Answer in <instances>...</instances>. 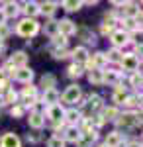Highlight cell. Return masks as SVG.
<instances>
[{
	"instance_id": "5b68a950",
	"label": "cell",
	"mask_w": 143,
	"mask_h": 147,
	"mask_svg": "<svg viewBox=\"0 0 143 147\" xmlns=\"http://www.w3.org/2000/svg\"><path fill=\"white\" fill-rule=\"evenodd\" d=\"M80 96H82L80 86H78V84H71V86H67L65 92L61 94V100L65 102V104H75V102L80 100Z\"/></svg>"
},
{
	"instance_id": "f1b7e54d",
	"label": "cell",
	"mask_w": 143,
	"mask_h": 147,
	"mask_svg": "<svg viewBox=\"0 0 143 147\" xmlns=\"http://www.w3.org/2000/svg\"><path fill=\"white\" fill-rule=\"evenodd\" d=\"M127 98V92H125V86H116L114 88V94H112V100L116 104H123Z\"/></svg>"
},
{
	"instance_id": "cb8c5ba5",
	"label": "cell",
	"mask_w": 143,
	"mask_h": 147,
	"mask_svg": "<svg viewBox=\"0 0 143 147\" xmlns=\"http://www.w3.org/2000/svg\"><path fill=\"white\" fill-rule=\"evenodd\" d=\"M88 82L94 84V86L104 84V71L102 69H90L88 71Z\"/></svg>"
},
{
	"instance_id": "7bdbcfd3",
	"label": "cell",
	"mask_w": 143,
	"mask_h": 147,
	"mask_svg": "<svg viewBox=\"0 0 143 147\" xmlns=\"http://www.w3.org/2000/svg\"><path fill=\"white\" fill-rule=\"evenodd\" d=\"M28 141H30V143H35V141H39V136H30V134H28Z\"/></svg>"
},
{
	"instance_id": "ba28073f",
	"label": "cell",
	"mask_w": 143,
	"mask_h": 147,
	"mask_svg": "<svg viewBox=\"0 0 143 147\" xmlns=\"http://www.w3.org/2000/svg\"><path fill=\"white\" fill-rule=\"evenodd\" d=\"M57 28H59V35H63V37H71V35L77 34V24L73 20H69V18L57 22Z\"/></svg>"
},
{
	"instance_id": "4dcf8cb0",
	"label": "cell",
	"mask_w": 143,
	"mask_h": 147,
	"mask_svg": "<svg viewBox=\"0 0 143 147\" xmlns=\"http://www.w3.org/2000/svg\"><path fill=\"white\" fill-rule=\"evenodd\" d=\"M57 2H41L39 4V14H45V16H53L57 10Z\"/></svg>"
},
{
	"instance_id": "d590c367",
	"label": "cell",
	"mask_w": 143,
	"mask_h": 147,
	"mask_svg": "<svg viewBox=\"0 0 143 147\" xmlns=\"http://www.w3.org/2000/svg\"><path fill=\"white\" fill-rule=\"evenodd\" d=\"M47 147H65V139L61 136H53L47 139Z\"/></svg>"
},
{
	"instance_id": "30bf717a",
	"label": "cell",
	"mask_w": 143,
	"mask_h": 147,
	"mask_svg": "<svg viewBox=\"0 0 143 147\" xmlns=\"http://www.w3.org/2000/svg\"><path fill=\"white\" fill-rule=\"evenodd\" d=\"M28 59H30V55L26 51H14L8 59V63L14 69H22V67H28Z\"/></svg>"
},
{
	"instance_id": "8fae6325",
	"label": "cell",
	"mask_w": 143,
	"mask_h": 147,
	"mask_svg": "<svg viewBox=\"0 0 143 147\" xmlns=\"http://www.w3.org/2000/svg\"><path fill=\"white\" fill-rule=\"evenodd\" d=\"M33 77H35V73L30 67H22V69L14 71V79L18 80V82H24V84H32Z\"/></svg>"
},
{
	"instance_id": "60d3db41",
	"label": "cell",
	"mask_w": 143,
	"mask_h": 147,
	"mask_svg": "<svg viewBox=\"0 0 143 147\" xmlns=\"http://www.w3.org/2000/svg\"><path fill=\"white\" fill-rule=\"evenodd\" d=\"M114 24H116V22H104V24H102V34H104V35H112L114 32H116Z\"/></svg>"
},
{
	"instance_id": "836d02e7",
	"label": "cell",
	"mask_w": 143,
	"mask_h": 147,
	"mask_svg": "<svg viewBox=\"0 0 143 147\" xmlns=\"http://www.w3.org/2000/svg\"><path fill=\"white\" fill-rule=\"evenodd\" d=\"M45 34L49 35L51 39H53L55 35H59V28H57V22H53V20H51V22L45 24Z\"/></svg>"
},
{
	"instance_id": "7a4b0ae2",
	"label": "cell",
	"mask_w": 143,
	"mask_h": 147,
	"mask_svg": "<svg viewBox=\"0 0 143 147\" xmlns=\"http://www.w3.org/2000/svg\"><path fill=\"white\" fill-rule=\"evenodd\" d=\"M39 24L35 22V20H28V18H24V20H20L18 22V26H16V34L20 35V37H33V35L39 34Z\"/></svg>"
},
{
	"instance_id": "4fadbf2b",
	"label": "cell",
	"mask_w": 143,
	"mask_h": 147,
	"mask_svg": "<svg viewBox=\"0 0 143 147\" xmlns=\"http://www.w3.org/2000/svg\"><path fill=\"white\" fill-rule=\"evenodd\" d=\"M80 104H82V110L88 108V110H92V112H98V110L104 108L102 98H100L98 94H90V96H88V102H80ZM82 110H80V112H82Z\"/></svg>"
},
{
	"instance_id": "e0dca14e",
	"label": "cell",
	"mask_w": 143,
	"mask_h": 147,
	"mask_svg": "<svg viewBox=\"0 0 143 147\" xmlns=\"http://www.w3.org/2000/svg\"><path fill=\"white\" fill-rule=\"evenodd\" d=\"M123 14H125V18H132V20H141V8L137 6V4H133V2H125L123 4Z\"/></svg>"
},
{
	"instance_id": "74e56055",
	"label": "cell",
	"mask_w": 143,
	"mask_h": 147,
	"mask_svg": "<svg viewBox=\"0 0 143 147\" xmlns=\"http://www.w3.org/2000/svg\"><path fill=\"white\" fill-rule=\"evenodd\" d=\"M24 114H26V108H24L22 104H14L10 108V116L12 118H22Z\"/></svg>"
},
{
	"instance_id": "4316f807",
	"label": "cell",
	"mask_w": 143,
	"mask_h": 147,
	"mask_svg": "<svg viewBox=\"0 0 143 147\" xmlns=\"http://www.w3.org/2000/svg\"><path fill=\"white\" fill-rule=\"evenodd\" d=\"M55 84H57V77H55V75H51V73H47V75H43V77L39 79V86H41L43 90L55 88Z\"/></svg>"
},
{
	"instance_id": "1f68e13d",
	"label": "cell",
	"mask_w": 143,
	"mask_h": 147,
	"mask_svg": "<svg viewBox=\"0 0 143 147\" xmlns=\"http://www.w3.org/2000/svg\"><path fill=\"white\" fill-rule=\"evenodd\" d=\"M82 6H84V4H82L80 0H65V2H63V8H65L67 12H78Z\"/></svg>"
},
{
	"instance_id": "603a6c76",
	"label": "cell",
	"mask_w": 143,
	"mask_h": 147,
	"mask_svg": "<svg viewBox=\"0 0 143 147\" xmlns=\"http://www.w3.org/2000/svg\"><path fill=\"white\" fill-rule=\"evenodd\" d=\"M22 6H24L22 10L28 20H35V16H39V4L37 2H24Z\"/></svg>"
},
{
	"instance_id": "d6986e66",
	"label": "cell",
	"mask_w": 143,
	"mask_h": 147,
	"mask_svg": "<svg viewBox=\"0 0 143 147\" xmlns=\"http://www.w3.org/2000/svg\"><path fill=\"white\" fill-rule=\"evenodd\" d=\"M118 116H120L118 106H104V108H102V114H100V118L104 120V124H106V122H116Z\"/></svg>"
},
{
	"instance_id": "52a82bcc",
	"label": "cell",
	"mask_w": 143,
	"mask_h": 147,
	"mask_svg": "<svg viewBox=\"0 0 143 147\" xmlns=\"http://www.w3.org/2000/svg\"><path fill=\"white\" fill-rule=\"evenodd\" d=\"M108 65V59H106V53H102V51H96V53H92V55H88V61H86V67L88 71L90 69H102Z\"/></svg>"
},
{
	"instance_id": "277c9868",
	"label": "cell",
	"mask_w": 143,
	"mask_h": 147,
	"mask_svg": "<svg viewBox=\"0 0 143 147\" xmlns=\"http://www.w3.org/2000/svg\"><path fill=\"white\" fill-rule=\"evenodd\" d=\"M120 65L123 71H130V73H137V69L141 65V57H137L135 53H125V55L121 57Z\"/></svg>"
},
{
	"instance_id": "3957f363",
	"label": "cell",
	"mask_w": 143,
	"mask_h": 147,
	"mask_svg": "<svg viewBox=\"0 0 143 147\" xmlns=\"http://www.w3.org/2000/svg\"><path fill=\"white\" fill-rule=\"evenodd\" d=\"M20 96H22V106L24 108H30V106H35L39 98H37V86H33V84H28V86H24L22 92H20Z\"/></svg>"
},
{
	"instance_id": "7402d4cb",
	"label": "cell",
	"mask_w": 143,
	"mask_h": 147,
	"mask_svg": "<svg viewBox=\"0 0 143 147\" xmlns=\"http://www.w3.org/2000/svg\"><path fill=\"white\" fill-rule=\"evenodd\" d=\"M0 147H22V141H20V137L16 136V134H4L2 136V141H0Z\"/></svg>"
},
{
	"instance_id": "d4e9b609",
	"label": "cell",
	"mask_w": 143,
	"mask_h": 147,
	"mask_svg": "<svg viewBox=\"0 0 143 147\" xmlns=\"http://www.w3.org/2000/svg\"><path fill=\"white\" fill-rule=\"evenodd\" d=\"M121 143H123V136H121L120 131H110L106 136V141H104L106 147H120Z\"/></svg>"
},
{
	"instance_id": "484cf974",
	"label": "cell",
	"mask_w": 143,
	"mask_h": 147,
	"mask_svg": "<svg viewBox=\"0 0 143 147\" xmlns=\"http://www.w3.org/2000/svg\"><path fill=\"white\" fill-rule=\"evenodd\" d=\"M2 12H4L6 20H8V18H16V16L20 14V4H18V2H6L4 8H2Z\"/></svg>"
},
{
	"instance_id": "44dd1931",
	"label": "cell",
	"mask_w": 143,
	"mask_h": 147,
	"mask_svg": "<svg viewBox=\"0 0 143 147\" xmlns=\"http://www.w3.org/2000/svg\"><path fill=\"white\" fill-rule=\"evenodd\" d=\"M28 124H30V127H33V129H43L45 116L41 112H32L30 118H28Z\"/></svg>"
},
{
	"instance_id": "f546056e",
	"label": "cell",
	"mask_w": 143,
	"mask_h": 147,
	"mask_svg": "<svg viewBox=\"0 0 143 147\" xmlns=\"http://www.w3.org/2000/svg\"><path fill=\"white\" fill-rule=\"evenodd\" d=\"M121 24L125 26V34H130V32H141V24H137V20H132V18H123Z\"/></svg>"
},
{
	"instance_id": "ee69618b",
	"label": "cell",
	"mask_w": 143,
	"mask_h": 147,
	"mask_svg": "<svg viewBox=\"0 0 143 147\" xmlns=\"http://www.w3.org/2000/svg\"><path fill=\"white\" fill-rule=\"evenodd\" d=\"M4 24H6V16H4L2 8H0V26H4Z\"/></svg>"
},
{
	"instance_id": "9a60e30c",
	"label": "cell",
	"mask_w": 143,
	"mask_h": 147,
	"mask_svg": "<svg viewBox=\"0 0 143 147\" xmlns=\"http://www.w3.org/2000/svg\"><path fill=\"white\" fill-rule=\"evenodd\" d=\"M75 35H78V37L84 41V43H92V45L98 41V39H96V34H94L90 28H86V26H82V28H77V34H75Z\"/></svg>"
},
{
	"instance_id": "8d00e7d4",
	"label": "cell",
	"mask_w": 143,
	"mask_h": 147,
	"mask_svg": "<svg viewBox=\"0 0 143 147\" xmlns=\"http://www.w3.org/2000/svg\"><path fill=\"white\" fill-rule=\"evenodd\" d=\"M121 57H123V53H120V49H114V47H112L110 51L106 53L108 63H112V61H121Z\"/></svg>"
},
{
	"instance_id": "e575fe53",
	"label": "cell",
	"mask_w": 143,
	"mask_h": 147,
	"mask_svg": "<svg viewBox=\"0 0 143 147\" xmlns=\"http://www.w3.org/2000/svg\"><path fill=\"white\" fill-rule=\"evenodd\" d=\"M67 75H69L71 79H78V77L82 75V67H80V65H77V63H73L71 67L67 69Z\"/></svg>"
},
{
	"instance_id": "b9f144b4",
	"label": "cell",
	"mask_w": 143,
	"mask_h": 147,
	"mask_svg": "<svg viewBox=\"0 0 143 147\" xmlns=\"http://www.w3.org/2000/svg\"><path fill=\"white\" fill-rule=\"evenodd\" d=\"M6 86H8V75L0 69V90H4Z\"/></svg>"
},
{
	"instance_id": "2e32d148",
	"label": "cell",
	"mask_w": 143,
	"mask_h": 147,
	"mask_svg": "<svg viewBox=\"0 0 143 147\" xmlns=\"http://www.w3.org/2000/svg\"><path fill=\"white\" fill-rule=\"evenodd\" d=\"M59 98H61V94L57 88H49V90H43L41 94V102H43L45 106H53V104H59Z\"/></svg>"
},
{
	"instance_id": "8992f818",
	"label": "cell",
	"mask_w": 143,
	"mask_h": 147,
	"mask_svg": "<svg viewBox=\"0 0 143 147\" xmlns=\"http://www.w3.org/2000/svg\"><path fill=\"white\" fill-rule=\"evenodd\" d=\"M45 114H47V118H49L55 125H59V124H63L65 108H63L61 104H53V106H47V108H45ZM45 114H43V116H45Z\"/></svg>"
},
{
	"instance_id": "d6a6232c",
	"label": "cell",
	"mask_w": 143,
	"mask_h": 147,
	"mask_svg": "<svg viewBox=\"0 0 143 147\" xmlns=\"http://www.w3.org/2000/svg\"><path fill=\"white\" fill-rule=\"evenodd\" d=\"M4 94H2V98H4V104H16V100H18V92L14 90V88H4Z\"/></svg>"
},
{
	"instance_id": "f6af8a7d",
	"label": "cell",
	"mask_w": 143,
	"mask_h": 147,
	"mask_svg": "<svg viewBox=\"0 0 143 147\" xmlns=\"http://www.w3.org/2000/svg\"><path fill=\"white\" fill-rule=\"evenodd\" d=\"M127 147H141V141H132V143H127Z\"/></svg>"
},
{
	"instance_id": "5bb4252c",
	"label": "cell",
	"mask_w": 143,
	"mask_h": 147,
	"mask_svg": "<svg viewBox=\"0 0 143 147\" xmlns=\"http://www.w3.org/2000/svg\"><path fill=\"white\" fill-rule=\"evenodd\" d=\"M71 55H73V59H75V63L82 67V65H86L88 55H90V53H88V49L84 45H78V47H75V49H73V53H71Z\"/></svg>"
},
{
	"instance_id": "c3c4849f",
	"label": "cell",
	"mask_w": 143,
	"mask_h": 147,
	"mask_svg": "<svg viewBox=\"0 0 143 147\" xmlns=\"http://www.w3.org/2000/svg\"><path fill=\"white\" fill-rule=\"evenodd\" d=\"M96 147H106V145H104V143H100V145H96Z\"/></svg>"
},
{
	"instance_id": "bcb514c9",
	"label": "cell",
	"mask_w": 143,
	"mask_h": 147,
	"mask_svg": "<svg viewBox=\"0 0 143 147\" xmlns=\"http://www.w3.org/2000/svg\"><path fill=\"white\" fill-rule=\"evenodd\" d=\"M4 49H6V43H4V41H0V53H4Z\"/></svg>"
},
{
	"instance_id": "7c38bea8",
	"label": "cell",
	"mask_w": 143,
	"mask_h": 147,
	"mask_svg": "<svg viewBox=\"0 0 143 147\" xmlns=\"http://www.w3.org/2000/svg\"><path fill=\"white\" fill-rule=\"evenodd\" d=\"M96 139H98L96 129H88L84 134H80V139L77 141V147H92V143H96Z\"/></svg>"
},
{
	"instance_id": "7dc6e473",
	"label": "cell",
	"mask_w": 143,
	"mask_h": 147,
	"mask_svg": "<svg viewBox=\"0 0 143 147\" xmlns=\"http://www.w3.org/2000/svg\"><path fill=\"white\" fill-rule=\"evenodd\" d=\"M0 106H4V98H2V90H0Z\"/></svg>"
},
{
	"instance_id": "ab89813d",
	"label": "cell",
	"mask_w": 143,
	"mask_h": 147,
	"mask_svg": "<svg viewBox=\"0 0 143 147\" xmlns=\"http://www.w3.org/2000/svg\"><path fill=\"white\" fill-rule=\"evenodd\" d=\"M10 35H12V30H10V26H8V24L0 26V41H6Z\"/></svg>"
},
{
	"instance_id": "ac0fdd59",
	"label": "cell",
	"mask_w": 143,
	"mask_h": 147,
	"mask_svg": "<svg viewBox=\"0 0 143 147\" xmlns=\"http://www.w3.org/2000/svg\"><path fill=\"white\" fill-rule=\"evenodd\" d=\"M80 118H82V114H80V110H77V108H69V110H65V116H63V122H67L69 125H78V122H80Z\"/></svg>"
},
{
	"instance_id": "9c48e42d",
	"label": "cell",
	"mask_w": 143,
	"mask_h": 147,
	"mask_svg": "<svg viewBox=\"0 0 143 147\" xmlns=\"http://www.w3.org/2000/svg\"><path fill=\"white\" fill-rule=\"evenodd\" d=\"M110 41H112V45H114V49H121L123 45H127L132 39H130V34H125L123 30H116L110 35Z\"/></svg>"
},
{
	"instance_id": "ffe728a7",
	"label": "cell",
	"mask_w": 143,
	"mask_h": 147,
	"mask_svg": "<svg viewBox=\"0 0 143 147\" xmlns=\"http://www.w3.org/2000/svg\"><path fill=\"white\" fill-rule=\"evenodd\" d=\"M63 139H65V143L69 141V143H75L77 145V141L80 139V131H78V125H69L65 129V134H63Z\"/></svg>"
},
{
	"instance_id": "f35d334b",
	"label": "cell",
	"mask_w": 143,
	"mask_h": 147,
	"mask_svg": "<svg viewBox=\"0 0 143 147\" xmlns=\"http://www.w3.org/2000/svg\"><path fill=\"white\" fill-rule=\"evenodd\" d=\"M130 84L133 88H141V73H132V79H130Z\"/></svg>"
},
{
	"instance_id": "83f0119b",
	"label": "cell",
	"mask_w": 143,
	"mask_h": 147,
	"mask_svg": "<svg viewBox=\"0 0 143 147\" xmlns=\"http://www.w3.org/2000/svg\"><path fill=\"white\" fill-rule=\"evenodd\" d=\"M104 84L120 86V73L118 71H104Z\"/></svg>"
},
{
	"instance_id": "6da1fadb",
	"label": "cell",
	"mask_w": 143,
	"mask_h": 147,
	"mask_svg": "<svg viewBox=\"0 0 143 147\" xmlns=\"http://www.w3.org/2000/svg\"><path fill=\"white\" fill-rule=\"evenodd\" d=\"M116 125L123 127V129H132V127L141 125V110H127V112L120 114L116 118Z\"/></svg>"
}]
</instances>
